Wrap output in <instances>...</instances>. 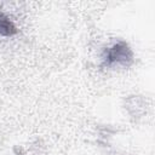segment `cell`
I'll use <instances>...</instances> for the list:
<instances>
[{
    "label": "cell",
    "instance_id": "6da1fadb",
    "mask_svg": "<svg viewBox=\"0 0 155 155\" xmlns=\"http://www.w3.org/2000/svg\"><path fill=\"white\" fill-rule=\"evenodd\" d=\"M107 59L109 62H119V63H126L131 59V51L127 47V45L120 42L114 45L107 54Z\"/></svg>",
    "mask_w": 155,
    "mask_h": 155
},
{
    "label": "cell",
    "instance_id": "7a4b0ae2",
    "mask_svg": "<svg viewBox=\"0 0 155 155\" xmlns=\"http://www.w3.org/2000/svg\"><path fill=\"white\" fill-rule=\"evenodd\" d=\"M15 33H16V27L10 21V18L0 11V34L10 36V35H13Z\"/></svg>",
    "mask_w": 155,
    "mask_h": 155
}]
</instances>
